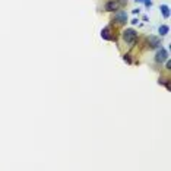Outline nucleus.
<instances>
[{
    "instance_id": "nucleus-1",
    "label": "nucleus",
    "mask_w": 171,
    "mask_h": 171,
    "mask_svg": "<svg viewBox=\"0 0 171 171\" xmlns=\"http://www.w3.org/2000/svg\"><path fill=\"white\" fill-rule=\"evenodd\" d=\"M136 38H137V32L133 28H127L126 31H123V40H124L129 46H135Z\"/></svg>"
},
{
    "instance_id": "nucleus-2",
    "label": "nucleus",
    "mask_w": 171,
    "mask_h": 171,
    "mask_svg": "<svg viewBox=\"0 0 171 171\" xmlns=\"http://www.w3.org/2000/svg\"><path fill=\"white\" fill-rule=\"evenodd\" d=\"M124 3H127V0H108V2L105 3L104 9L107 12H116V10H118L120 6L124 4Z\"/></svg>"
},
{
    "instance_id": "nucleus-3",
    "label": "nucleus",
    "mask_w": 171,
    "mask_h": 171,
    "mask_svg": "<svg viewBox=\"0 0 171 171\" xmlns=\"http://www.w3.org/2000/svg\"><path fill=\"white\" fill-rule=\"evenodd\" d=\"M113 21L114 22H117L118 25H124L127 22V12L124 10H116L113 16Z\"/></svg>"
},
{
    "instance_id": "nucleus-4",
    "label": "nucleus",
    "mask_w": 171,
    "mask_h": 171,
    "mask_svg": "<svg viewBox=\"0 0 171 171\" xmlns=\"http://www.w3.org/2000/svg\"><path fill=\"white\" fill-rule=\"evenodd\" d=\"M167 58H168V51H167L165 48L160 47L158 51H157V54H155V62H157V63H162V62H165Z\"/></svg>"
},
{
    "instance_id": "nucleus-5",
    "label": "nucleus",
    "mask_w": 171,
    "mask_h": 171,
    "mask_svg": "<svg viewBox=\"0 0 171 171\" xmlns=\"http://www.w3.org/2000/svg\"><path fill=\"white\" fill-rule=\"evenodd\" d=\"M148 46H149V48H160L161 43H160V40H158L157 37H149L148 38Z\"/></svg>"
},
{
    "instance_id": "nucleus-6",
    "label": "nucleus",
    "mask_w": 171,
    "mask_h": 171,
    "mask_svg": "<svg viewBox=\"0 0 171 171\" xmlns=\"http://www.w3.org/2000/svg\"><path fill=\"white\" fill-rule=\"evenodd\" d=\"M160 10H161L162 16H164L165 19H168V18H170V8H168V4H161Z\"/></svg>"
},
{
    "instance_id": "nucleus-7",
    "label": "nucleus",
    "mask_w": 171,
    "mask_h": 171,
    "mask_svg": "<svg viewBox=\"0 0 171 171\" xmlns=\"http://www.w3.org/2000/svg\"><path fill=\"white\" fill-rule=\"evenodd\" d=\"M101 37H103L104 40H107V41H111L113 40V37L110 35V26H105L103 31H101Z\"/></svg>"
},
{
    "instance_id": "nucleus-8",
    "label": "nucleus",
    "mask_w": 171,
    "mask_h": 171,
    "mask_svg": "<svg viewBox=\"0 0 171 171\" xmlns=\"http://www.w3.org/2000/svg\"><path fill=\"white\" fill-rule=\"evenodd\" d=\"M168 32H170V26H168V25H161L160 28H158V34H160L161 37L167 35Z\"/></svg>"
},
{
    "instance_id": "nucleus-9",
    "label": "nucleus",
    "mask_w": 171,
    "mask_h": 171,
    "mask_svg": "<svg viewBox=\"0 0 171 171\" xmlns=\"http://www.w3.org/2000/svg\"><path fill=\"white\" fill-rule=\"evenodd\" d=\"M158 82H160L161 85H165V86H167V89L170 91V83H168V78H160V80H158Z\"/></svg>"
},
{
    "instance_id": "nucleus-10",
    "label": "nucleus",
    "mask_w": 171,
    "mask_h": 171,
    "mask_svg": "<svg viewBox=\"0 0 171 171\" xmlns=\"http://www.w3.org/2000/svg\"><path fill=\"white\" fill-rule=\"evenodd\" d=\"M143 4H145L146 9H149V8L152 6V0H143Z\"/></svg>"
},
{
    "instance_id": "nucleus-11",
    "label": "nucleus",
    "mask_w": 171,
    "mask_h": 171,
    "mask_svg": "<svg viewBox=\"0 0 171 171\" xmlns=\"http://www.w3.org/2000/svg\"><path fill=\"white\" fill-rule=\"evenodd\" d=\"M123 60H124V62H127V63H132V60H130V54H129V53L123 56Z\"/></svg>"
},
{
    "instance_id": "nucleus-12",
    "label": "nucleus",
    "mask_w": 171,
    "mask_h": 171,
    "mask_svg": "<svg viewBox=\"0 0 171 171\" xmlns=\"http://www.w3.org/2000/svg\"><path fill=\"white\" fill-rule=\"evenodd\" d=\"M165 69H168V70L171 69V62L168 60V58H167V66H165Z\"/></svg>"
},
{
    "instance_id": "nucleus-13",
    "label": "nucleus",
    "mask_w": 171,
    "mask_h": 171,
    "mask_svg": "<svg viewBox=\"0 0 171 171\" xmlns=\"http://www.w3.org/2000/svg\"><path fill=\"white\" fill-rule=\"evenodd\" d=\"M139 12H140V9H139V8H137V9H133V13H135V15H136V13H139Z\"/></svg>"
},
{
    "instance_id": "nucleus-14",
    "label": "nucleus",
    "mask_w": 171,
    "mask_h": 171,
    "mask_svg": "<svg viewBox=\"0 0 171 171\" xmlns=\"http://www.w3.org/2000/svg\"><path fill=\"white\" fill-rule=\"evenodd\" d=\"M136 3H143V0H135Z\"/></svg>"
}]
</instances>
